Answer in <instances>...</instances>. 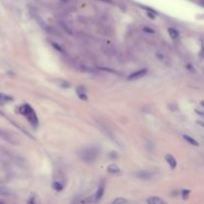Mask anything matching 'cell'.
Here are the masks:
<instances>
[{
    "label": "cell",
    "mask_w": 204,
    "mask_h": 204,
    "mask_svg": "<svg viewBox=\"0 0 204 204\" xmlns=\"http://www.w3.org/2000/svg\"><path fill=\"white\" fill-rule=\"evenodd\" d=\"M100 155V150L96 146H91L85 150H82L79 152V157L86 163H93L98 159Z\"/></svg>",
    "instance_id": "cell-1"
},
{
    "label": "cell",
    "mask_w": 204,
    "mask_h": 204,
    "mask_svg": "<svg viewBox=\"0 0 204 204\" xmlns=\"http://www.w3.org/2000/svg\"><path fill=\"white\" fill-rule=\"evenodd\" d=\"M19 110H20V112H21V114L24 115V116H25L26 117H27L28 122H29L34 127H38L39 121H38L37 115H36V112H34V110H33L32 108H31L29 105H27V104L23 105V106L20 107Z\"/></svg>",
    "instance_id": "cell-2"
},
{
    "label": "cell",
    "mask_w": 204,
    "mask_h": 204,
    "mask_svg": "<svg viewBox=\"0 0 204 204\" xmlns=\"http://www.w3.org/2000/svg\"><path fill=\"white\" fill-rule=\"evenodd\" d=\"M0 137L3 138L4 140L8 142L9 143H12V145H18L20 143V138L18 137L15 133H13V132H9V130H6L0 129Z\"/></svg>",
    "instance_id": "cell-3"
},
{
    "label": "cell",
    "mask_w": 204,
    "mask_h": 204,
    "mask_svg": "<svg viewBox=\"0 0 204 204\" xmlns=\"http://www.w3.org/2000/svg\"><path fill=\"white\" fill-rule=\"evenodd\" d=\"M147 74V69H140L137 71H135L132 72V74H130L127 76V80L129 81H133V80H137V79H140V78L145 77V76Z\"/></svg>",
    "instance_id": "cell-4"
},
{
    "label": "cell",
    "mask_w": 204,
    "mask_h": 204,
    "mask_svg": "<svg viewBox=\"0 0 204 204\" xmlns=\"http://www.w3.org/2000/svg\"><path fill=\"white\" fill-rule=\"evenodd\" d=\"M153 175V172L150 170H140L135 173V176L142 180H150V178H152Z\"/></svg>",
    "instance_id": "cell-5"
},
{
    "label": "cell",
    "mask_w": 204,
    "mask_h": 204,
    "mask_svg": "<svg viewBox=\"0 0 204 204\" xmlns=\"http://www.w3.org/2000/svg\"><path fill=\"white\" fill-rule=\"evenodd\" d=\"M147 204H166L162 198L158 197V196H150L146 199Z\"/></svg>",
    "instance_id": "cell-6"
},
{
    "label": "cell",
    "mask_w": 204,
    "mask_h": 204,
    "mask_svg": "<svg viewBox=\"0 0 204 204\" xmlns=\"http://www.w3.org/2000/svg\"><path fill=\"white\" fill-rule=\"evenodd\" d=\"M77 94L78 97L81 99L82 101H88V95L86 93V89L83 87V86H79L77 88Z\"/></svg>",
    "instance_id": "cell-7"
},
{
    "label": "cell",
    "mask_w": 204,
    "mask_h": 204,
    "mask_svg": "<svg viewBox=\"0 0 204 204\" xmlns=\"http://www.w3.org/2000/svg\"><path fill=\"white\" fill-rule=\"evenodd\" d=\"M104 194H105V184L102 183V184H100V186H99L98 190H97V192L95 193L97 202H98V201H100L102 198H103Z\"/></svg>",
    "instance_id": "cell-8"
},
{
    "label": "cell",
    "mask_w": 204,
    "mask_h": 204,
    "mask_svg": "<svg viewBox=\"0 0 204 204\" xmlns=\"http://www.w3.org/2000/svg\"><path fill=\"white\" fill-rule=\"evenodd\" d=\"M165 160L167 161V163L169 164V166H170L171 169H174L175 167H176L177 162H176V160H175L174 156H172L171 154H166V155H165Z\"/></svg>",
    "instance_id": "cell-9"
},
{
    "label": "cell",
    "mask_w": 204,
    "mask_h": 204,
    "mask_svg": "<svg viewBox=\"0 0 204 204\" xmlns=\"http://www.w3.org/2000/svg\"><path fill=\"white\" fill-rule=\"evenodd\" d=\"M107 171L111 174H119L121 173V168L117 165H116V164H110L108 168H107Z\"/></svg>",
    "instance_id": "cell-10"
},
{
    "label": "cell",
    "mask_w": 204,
    "mask_h": 204,
    "mask_svg": "<svg viewBox=\"0 0 204 204\" xmlns=\"http://www.w3.org/2000/svg\"><path fill=\"white\" fill-rule=\"evenodd\" d=\"M13 101V98L10 97L6 94H2L0 93V105H3V104H6V103H9V102Z\"/></svg>",
    "instance_id": "cell-11"
},
{
    "label": "cell",
    "mask_w": 204,
    "mask_h": 204,
    "mask_svg": "<svg viewBox=\"0 0 204 204\" xmlns=\"http://www.w3.org/2000/svg\"><path fill=\"white\" fill-rule=\"evenodd\" d=\"M183 138L188 143H190L191 145H194V146H198L199 145V142H197L196 140H194L193 137H191L190 135H183Z\"/></svg>",
    "instance_id": "cell-12"
},
{
    "label": "cell",
    "mask_w": 204,
    "mask_h": 204,
    "mask_svg": "<svg viewBox=\"0 0 204 204\" xmlns=\"http://www.w3.org/2000/svg\"><path fill=\"white\" fill-rule=\"evenodd\" d=\"M97 203V199H96V195H90L86 198L85 200H83V204H95Z\"/></svg>",
    "instance_id": "cell-13"
},
{
    "label": "cell",
    "mask_w": 204,
    "mask_h": 204,
    "mask_svg": "<svg viewBox=\"0 0 204 204\" xmlns=\"http://www.w3.org/2000/svg\"><path fill=\"white\" fill-rule=\"evenodd\" d=\"M167 31H168V34L171 39H177L179 37V32L176 29H174V28H168Z\"/></svg>",
    "instance_id": "cell-14"
},
{
    "label": "cell",
    "mask_w": 204,
    "mask_h": 204,
    "mask_svg": "<svg viewBox=\"0 0 204 204\" xmlns=\"http://www.w3.org/2000/svg\"><path fill=\"white\" fill-rule=\"evenodd\" d=\"M127 202V199H125V198H124V197H117L114 201H112L111 204H125Z\"/></svg>",
    "instance_id": "cell-15"
},
{
    "label": "cell",
    "mask_w": 204,
    "mask_h": 204,
    "mask_svg": "<svg viewBox=\"0 0 204 204\" xmlns=\"http://www.w3.org/2000/svg\"><path fill=\"white\" fill-rule=\"evenodd\" d=\"M52 186H53V188L55 190H57V191H62L63 190V185L60 183L59 181H54L53 182V184H52Z\"/></svg>",
    "instance_id": "cell-16"
},
{
    "label": "cell",
    "mask_w": 204,
    "mask_h": 204,
    "mask_svg": "<svg viewBox=\"0 0 204 204\" xmlns=\"http://www.w3.org/2000/svg\"><path fill=\"white\" fill-rule=\"evenodd\" d=\"M189 194H190V190H189V189H183V190L181 191L182 198H183V199H185V200H186L187 198H188V196H189Z\"/></svg>",
    "instance_id": "cell-17"
},
{
    "label": "cell",
    "mask_w": 204,
    "mask_h": 204,
    "mask_svg": "<svg viewBox=\"0 0 204 204\" xmlns=\"http://www.w3.org/2000/svg\"><path fill=\"white\" fill-rule=\"evenodd\" d=\"M71 204H83V200L81 199V197H75L72 200Z\"/></svg>",
    "instance_id": "cell-18"
},
{
    "label": "cell",
    "mask_w": 204,
    "mask_h": 204,
    "mask_svg": "<svg viewBox=\"0 0 204 204\" xmlns=\"http://www.w3.org/2000/svg\"><path fill=\"white\" fill-rule=\"evenodd\" d=\"M186 69H187L189 72H191V73H195V72H196V69H195L194 67H193L192 64H187V65H186Z\"/></svg>",
    "instance_id": "cell-19"
},
{
    "label": "cell",
    "mask_w": 204,
    "mask_h": 204,
    "mask_svg": "<svg viewBox=\"0 0 204 204\" xmlns=\"http://www.w3.org/2000/svg\"><path fill=\"white\" fill-rule=\"evenodd\" d=\"M142 30L145 31V32H146V33H150V34H154V33H155V31H154L153 29H151V28H148V27H143Z\"/></svg>",
    "instance_id": "cell-20"
},
{
    "label": "cell",
    "mask_w": 204,
    "mask_h": 204,
    "mask_svg": "<svg viewBox=\"0 0 204 204\" xmlns=\"http://www.w3.org/2000/svg\"><path fill=\"white\" fill-rule=\"evenodd\" d=\"M52 46H53L54 48L56 49V50H58L59 52H63V51H64V50H63V48H61V46H59L57 43H54V42H53V43H52Z\"/></svg>",
    "instance_id": "cell-21"
},
{
    "label": "cell",
    "mask_w": 204,
    "mask_h": 204,
    "mask_svg": "<svg viewBox=\"0 0 204 204\" xmlns=\"http://www.w3.org/2000/svg\"><path fill=\"white\" fill-rule=\"evenodd\" d=\"M156 57H157L158 59H160V60H163V58H164V56L161 53H159V52H157V53H156Z\"/></svg>",
    "instance_id": "cell-22"
},
{
    "label": "cell",
    "mask_w": 204,
    "mask_h": 204,
    "mask_svg": "<svg viewBox=\"0 0 204 204\" xmlns=\"http://www.w3.org/2000/svg\"><path fill=\"white\" fill-rule=\"evenodd\" d=\"M197 124L199 125H201V127H202L203 129H204V122H202V121H197Z\"/></svg>",
    "instance_id": "cell-23"
},
{
    "label": "cell",
    "mask_w": 204,
    "mask_h": 204,
    "mask_svg": "<svg viewBox=\"0 0 204 204\" xmlns=\"http://www.w3.org/2000/svg\"><path fill=\"white\" fill-rule=\"evenodd\" d=\"M200 4L204 7V0H201V1H200Z\"/></svg>",
    "instance_id": "cell-24"
},
{
    "label": "cell",
    "mask_w": 204,
    "mask_h": 204,
    "mask_svg": "<svg viewBox=\"0 0 204 204\" xmlns=\"http://www.w3.org/2000/svg\"><path fill=\"white\" fill-rule=\"evenodd\" d=\"M201 106H202L203 108H204V101H202V102H201Z\"/></svg>",
    "instance_id": "cell-25"
},
{
    "label": "cell",
    "mask_w": 204,
    "mask_h": 204,
    "mask_svg": "<svg viewBox=\"0 0 204 204\" xmlns=\"http://www.w3.org/2000/svg\"><path fill=\"white\" fill-rule=\"evenodd\" d=\"M0 204H3V203H2V202H0Z\"/></svg>",
    "instance_id": "cell-26"
}]
</instances>
